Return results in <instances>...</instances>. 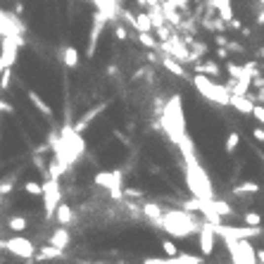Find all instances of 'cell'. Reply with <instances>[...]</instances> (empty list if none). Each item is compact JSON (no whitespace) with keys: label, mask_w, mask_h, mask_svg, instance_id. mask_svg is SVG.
Returning <instances> with one entry per match:
<instances>
[{"label":"cell","mask_w":264,"mask_h":264,"mask_svg":"<svg viewBox=\"0 0 264 264\" xmlns=\"http://www.w3.org/2000/svg\"><path fill=\"white\" fill-rule=\"evenodd\" d=\"M121 181H124V176H121V172H100L95 174V184L103 186V188H107V190H114V188H121Z\"/></svg>","instance_id":"cell-16"},{"label":"cell","mask_w":264,"mask_h":264,"mask_svg":"<svg viewBox=\"0 0 264 264\" xmlns=\"http://www.w3.org/2000/svg\"><path fill=\"white\" fill-rule=\"evenodd\" d=\"M141 212H143V217H148L152 224H159V217H162V207H159L157 202H146L143 207H141Z\"/></svg>","instance_id":"cell-27"},{"label":"cell","mask_w":264,"mask_h":264,"mask_svg":"<svg viewBox=\"0 0 264 264\" xmlns=\"http://www.w3.org/2000/svg\"><path fill=\"white\" fill-rule=\"evenodd\" d=\"M24 31H27V27L12 12L0 10V36H22Z\"/></svg>","instance_id":"cell-10"},{"label":"cell","mask_w":264,"mask_h":264,"mask_svg":"<svg viewBox=\"0 0 264 264\" xmlns=\"http://www.w3.org/2000/svg\"><path fill=\"white\" fill-rule=\"evenodd\" d=\"M24 45L22 36H2V48H0V57L5 60L7 67H14L17 62V48Z\"/></svg>","instance_id":"cell-11"},{"label":"cell","mask_w":264,"mask_h":264,"mask_svg":"<svg viewBox=\"0 0 264 264\" xmlns=\"http://www.w3.org/2000/svg\"><path fill=\"white\" fill-rule=\"evenodd\" d=\"M60 60L65 62L67 69H74V67L79 65V50H76L74 45H65V48L60 50Z\"/></svg>","instance_id":"cell-23"},{"label":"cell","mask_w":264,"mask_h":264,"mask_svg":"<svg viewBox=\"0 0 264 264\" xmlns=\"http://www.w3.org/2000/svg\"><path fill=\"white\" fill-rule=\"evenodd\" d=\"M159 50L164 55H172L174 60H179V62H190V53H188V45H186L184 40L179 38L176 34H172L167 40H159L157 45Z\"/></svg>","instance_id":"cell-9"},{"label":"cell","mask_w":264,"mask_h":264,"mask_svg":"<svg viewBox=\"0 0 264 264\" xmlns=\"http://www.w3.org/2000/svg\"><path fill=\"white\" fill-rule=\"evenodd\" d=\"M105 24H107L105 17H103L100 12H95V17H93L91 38H88V50H86V55H88V57H93V55H95V48H98V38H100V34H103Z\"/></svg>","instance_id":"cell-14"},{"label":"cell","mask_w":264,"mask_h":264,"mask_svg":"<svg viewBox=\"0 0 264 264\" xmlns=\"http://www.w3.org/2000/svg\"><path fill=\"white\" fill-rule=\"evenodd\" d=\"M114 36H117L119 40H126V38H129V34H126V29H124V24H121V22H119L117 27H114Z\"/></svg>","instance_id":"cell-43"},{"label":"cell","mask_w":264,"mask_h":264,"mask_svg":"<svg viewBox=\"0 0 264 264\" xmlns=\"http://www.w3.org/2000/svg\"><path fill=\"white\" fill-rule=\"evenodd\" d=\"M27 226H29L27 217H19V214H12V217L7 219V228H10V231H14V233H19V231H24Z\"/></svg>","instance_id":"cell-31"},{"label":"cell","mask_w":264,"mask_h":264,"mask_svg":"<svg viewBox=\"0 0 264 264\" xmlns=\"http://www.w3.org/2000/svg\"><path fill=\"white\" fill-rule=\"evenodd\" d=\"M252 193H260V184L255 181H243L233 188V195H252Z\"/></svg>","instance_id":"cell-30"},{"label":"cell","mask_w":264,"mask_h":264,"mask_svg":"<svg viewBox=\"0 0 264 264\" xmlns=\"http://www.w3.org/2000/svg\"><path fill=\"white\" fill-rule=\"evenodd\" d=\"M214 240H217V233L212 228L210 222H202L198 228V243H200V252L202 255H212L214 252Z\"/></svg>","instance_id":"cell-13"},{"label":"cell","mask_w":264,"mask_h":264,"mask_svg":"<svg viewBox=\"0 0 264 264\" xmlns=\"http://www.w3.org/2000/svg\"><path fill=\"white\" fill-rule=\"evenodd\" d=\"M157 226L159 228H164L172 238L184 240V238H188L190 233H195V231H198L200 222H195V219L190 217V212L188 210H169V212H162Z\"/></svg>","instance_id":"cell-3"},{"label":"cell","mask_w":264,"mask_h":264,"mask_svg":"<svg viewBox=\"0 0 264 264\" xmlns=\"http://www.w3.org/2000/svg\"><path fill=\"white\" fill-rule=\"evenodd\" d=\"M0 248L12 252L14 257H22V260H34V255H36V245L24 236H12L7 240H0Z\"/></svg>","instance_id":"cell-7"},{"label":"cell","mask_w":264,"mask_h":264,"mask_svg":"<svg viewBox=\"0 0 264 264\" xmlns=\"http://www.w3.org/2000/svg\"><path fill=\"white\" fill-rule=\"evenodd\" d=\"M60 257H65V250H60V248H55V245H43V248L36 250V255H34L36 262H50V260H60Z\"/></svg>","instance_id":"cell-20"},{"label":"cell","mask_w":264,"mask_h":264,"mask_svg":"<svg viewBox=\"0 0 264 264\" xmlns=\"http://www.w3.org/2000/svg\"><path fill=\"white\" fill-rule=\"evenodd\" d=\"M226 72L231 74V79H240V76H248L243 65H236V62H226Z\"/></svg>","instance_id":"cell-36"},{"label":"cell","mask_w":264,"mask_h":264,"mask_svg":"<svg viewBox=\"0 0 264 264\" xmlns=\"http://www.w3.org/2000/svg\"><path fill=\"white\" fill-rule=\"evenodd\" d=\"M93 2H95L98 12L103 14L107 22H117V14L121 12V10H119V2H117V0H93Z\"/></svg>","instance_id":"cell-17"},{"label":"cell","mask_w":264,"mask_h":264,"mask_svg":"<svg viewBox=\"0 0 264 264\" xmlns=\"http://www.w3.org/2000/svg\"><path fill=\"white\" fill-rule=\"evenodd\" d=\"M193 86L198 88V93L205 98V100H210L214 105L219 107H226L228 105V88H226V83H214V79L210 76H205V74H195L193 76Z\"/></svg>","instance_id":"cell-4"},{"label":"cell","mask_w":264,"mask_h":264,"mask_svg":"<svg viewBox=\"0 0 264 264\" xmlns=\"http://www.w3.org/2000/svg\"><path fill=\"white\" fill-rule=\"evenodd\" d=\"M181 155H184V162H186V184H188V190L193 193V198L212 200L214 198L212 181L207 176V172L202 169L200 159L195 157V150H186Z\"/></svg>","instance_id":"cell-2"},{"label":"cell","mask_w":264,"mask_h":264,"mask_svg":"<svg viewBox=\"0 0 264 264\" xmlns=\"http://www.w3.org/2000/svg\"><path fill=\"white\" fill-rule=\"evenodd\" d=\"M40 198H43V210H45V219H53L55 207L62 202V188H60V179L48 176V181L40 186Z\"/></svg>","instance_id":"cell-5"},{"label":"cell","mask_w":264,"mask_h":264,"mask_svg":"<svg viewBox=\"0 0 264 264\" xmlns=\"http://www.w3.org/2000/svg\"><path fill=\"white\" fill-rule=\"evenodd\" d=\"M69 243H72V233L67 231V226H60V228H55L50 233V245L60 248V250H67Z\"/></svg>","instance_id":"cell-19"},{"label":"cell","mask_w":264,"mask_h":264,"mask_svg":"<svg viewBox=\"0 0 264 264\" xmlns=\"http://www.w3.org/2000/svg\"><path fill=\"white\" fill-rule=\"evenodd\" d=\"M205 29H210V31H217V34H222V31L226 29V22L222 19V17H214V19H212V17H207V19H205Z\"/></svg>","instance_id":"cell-33"},{"label":"cell","mask_w":264,"mask_h":264,"mask_svg":"<svg viewBox=\"0 0 264 264\" xmlns=\"http://www.w3.org/2000/svg\"><path fill=\"white\" fill-rule=\"evenodd\" d=\"M214 233L224 240H240V238H260L264 233L262 226H226V224H212Z\"/></svg>","instance_id":"cell-6"},{"label":"cell","mask_w":264,"mask_h":264,"mask_svg":"<svg viewBox=\"0 0 264 264\" xmlns=\"http://www.w3.org/2000/svg\"><path fill=\"white\" fill-rule=\"evenodd\" d=\"M152 29H157L159 40H167L169 36H172V31H169V27H167V24H157V27H152Z\"/></svg>","instance_id":"cell-42"},{"label":"cell","mask_w":264,"mask_h":264,"mask_svg":"<svg viewBox=\"0 0 264 264\" xmlns=\"http://www.w3.org/2000/svg\"><path fill=\"white\" fill-rule=\"evenodd\" d=\"M243 224L245 226H262V214H257V212H245L243 214Z\"/></svg>","instance_id":"cell-35"},{"label":"cell","mask_w":264,"mask_h":264,"mask_svg":"<svg viewBox=\"0 0 264 264\" xmlns=\"http://www.w3.org/2000/svg\"><path fill=\"white\" fill-rule=\"evenodd\" d=\"M260 55H262V57H264V48H262V50H260Z\"/></svg>","instance_id":"cell-53"},{"label":"cell","mask_w":264,"mask_h":264,"mask_svg":"<svg viewBox=\"0 0 264 264\" xmlns=\"http://www.w3.org/2000/svg\"><path fill=\"white\" fill-rule=\"evenodd\" d=\"M143 264H202V257L179 252L174 257H148V260H143Z\"/></svg>","instance_id":"cell-12"},{"label":"cell","mask_w":264,"mask_h":264,"mask_svg":"<svg viewBox=\"0 0 264 264\" xmlns=\"http://www.w3.org/2000/svg\"><path fill=\"white\" fill-rule=\"evenodd\" d=\"M10 83H12V67H5V69L0 72V88H2V91H7V88H10Z\"/></svg>","instance_id":"cell-37"},{"label":"cell","mask_w":264,"mask_h":264,"mask_svg":"<svg viewBox=\"0 0 264 264\" xmlns=\"http://www.w3.org/2000/svg\"><path fill=\"white\" fill-rule=\"evenodd\" d=\"M27 95H29V100H31V105L36 107V110H38L40 114H45L48 119H53V107L48 105V103H45V100L40 98L38 93H36V91H29Z\"/></svg>","instance_id":"cell-24"},{"label":"cell","mask_w":264,"mask_h":264,"mask_svg":"<svg viewBox=\"0 0 264 264\" xmlns=\"http://www.w3.org/2000/svg\"><path fill=\"white\" fill-rule=\"evenodd\" d=\"M252 138H255L257 143H264V129L262 126H255V129H252Z\"/></svg>","instance_id":"cell-45"},{"label":"cell","mask_w":264,"mask_h":264,"mask_svg":"<svg viewBox=\"0 0 264 264\" xmlns=\"http://www.w3.org/2000/svg\"><path fill=\"white\" fill-rule=\"evenodd\" d=\"M103 110H105V103H103V105H95L93 110H88V112H86V114H83V117H81L79 121H76V124L72 126V129H74L76 133H83L86 129H88V124L93 121V117H95V114H100Z\"/></svg>","instance_id":"cell-21"},{"label":"cell","mask_w":264,"mask_h":264,"mask_svg":"<svg viewBox=\"0 0 264 264\" xmlns=\"http://www.w3.org/2000/svg\"><path fill=\"white\" fill-rule=\"evenodd\" d=\"M255 260L257 264H264V250H255Z\"/></svg>","instance_id":"cell-50"},{"label":"cell","mask_w":264,"mask_h":264,"mask_svg":"<svg viewBox=\"0 0 264 264\" xmlns=\"http://www.w3.org/2000/svg\"><path fill=\"white\" fill-rule=\"evenodd\" d=\"M162 250H164V257H174V255H179V248H176V243L174 240H164L162 243Z\"/></svg>","instance_id":"cell-38"},{"label":"cell","mask_w":264,"mask_h":264,"mask_svg":"<svg viewBox=\"0 0 264 264\" xmlns=\"http://www.w3.org/2000/svg\"><path fill=\"white\" fill-rule=\"evenodd\" d=\"M217 57H219V60H226V57H228V50H226V45H219V50H217Z\"/></svg>","instance_id":"cell-48"},{"label":"cell","mask_w":264,"mask_h":264,"mask_svg":"<svg viewBox=\"0 0 264 264\" xmlns=\"http://www.w3.org/2000/svg\"><path fill=\"white\" fill-rule=\"evenodd\" d=\"M214 43H217V45H226L228 40H226L224 34H217V36H214Z\"/></svg>","instance_id":"cell-49"},{"label":"cell","mask_w":264,"mask_h":264,"mask_svg":"<svg viewBox=\"0 0 264 264\" xmlns=\"http://www.w3.org/2000/svg\"><path fill=\"white\" fill-rule=\"evenodd\" d=\"M195 67V74H205V76H210V79H217L219 74H222V67L217 65V62H193Z\"/></svg>","instance_id":"cell-22"},{"label":"cell","mask_w":264,"mask_h":264,"mask_svg":"<svg viewBox=\"0 0 264 264\" xmlns=\"http://www.w3.org/2000/svg\"><path fill=\"white\" fill-rule=\"evenodd\" d=\"M238 146H240V136H238L236 131H231L228 133V136H226V152H228V155H233V152H236L238 150Z\"/></svg>","instance_id":"cell-34"},{"label":"cell","mask_w":264,"mask_h":264,"mask_svg":"<svg viewBox=\"0 0 264 264\" xmlns=\"http://www.w3.org/2000/svg\"><path fill=\"white\" fill-rule=\"evenodd\" d=\"M136 31H152V22H150V14L148 12H138V17H133V24Z\"/></svg>","instance_id":"cell-28"},{"label":"cell","mask_w":264,"mask_h":264,"mask_svg":"<svg viewBox=\"0 0 264 264\" xmlns=\"http://www.w3.org/2000/svg\"><path fill=\"white\" fill-rule=\"evenodd\" d=\"M24 193H29V195H40V184L27 181V184H24Z\"/></svg>","instance_id":"cell-40"},{"label":"cell","mask_w":264,"mask_h":264,"mask_svg":"<svg viewBox=\"0 0 264 264\" xmlns=\"http://www.w3.org/2000/svg\"><path fill=\"white\" fill-rule=\"evenodd\" d=\"M5 67H7V65H5V60H2V57H0V72H2V69H5Z\"/></svg>","instance_id":"cell-52"},{"label":"cell","mask_w":264,"mask_h":264,"mask_svg":"<svg viewBox=\"0 0 264 264\" xmlns=\"http://www.w3.org/2000/svg\"><path fill=\"white\" fill-rule=\"evenodd\" d=\"M252 117L257 119V121H260V124H262L264 126V105H257V103H255V107H252V112H250Z\"/></svg>","instance_id":"cell-41"},{"label":"cell","mask_w":264,"mask_h":264,"mask_svg":"<svg viewBox=\"0 0 264 264\" xmlns=\"http://www.w3.org/2000/svg\"><path fill=\"white\" fill-rule=\"evenodd\" d=\"M0 112H7V114H12L14 112V107L7 103V100H0Z\"/></svg>","instance_id":"cell-47"},{"label":"cell","mask_w":264,"mask_h":264,"mask_svg":"<svg viewBox=\"0 0 264 264\" xmlns=\"http://www.w3.org/2000/svg\"><path fill=\"white\" fill-rule=\"evenodd\" d=\"M53 217L60 222V226H67V224H72V222H74V212H72V207H69L67 202H60V205L55 207Z\"/></svg>","instance_id":"cell-25"},{"label":"cell","mask_w":264,"mask_h":264,"mask_svg":"<svg viewBox=\"0 0 264 264\" xmlns=\"http://www.w3.org/2000/svg\"><path fill=\"white\" fill-rule=\"evenodd\" d=\"M159 129L169 136L172 143H179L186 133V114H184V98L176 93L172 95L162 110H159Z\"/></svg>","instance_id":"cell-1"},{"label":"cell","mask_w":264,"mask_h":264,"mask_svg":"<svg viewBox=\"0 0 264 264\" xmlns=\"http://www.w3.org/2000/svg\"><path fill=\"white\" fill-rule=\"evenodd\" d=\"M226 50H231V53H243L245 48H243L240 43H236V40H228V43H226Z\"/></svg>","instance_id":"cell-44"},{"label":"cell","mask_w":264,"mask_h":264,"mask_svg":"<svg viewBox=\"0 0 264 264\" xmlns=\"http://www.w3.org/2000/svg\"><path fill=\"white\" fill-rule=\"evenodd\" d=\"M159 65L164 67L169 74H174V76H179V79H188V72L184 69V65H181L179 60H174L172 55H164V57L159 60Z\"/></svg>","instance_id":"cell-18"},{"label":"cell","mask_w":264,"mask_h":264,"mask_svg":"<svg viewBox=\"0 0 264 264\" xmlns=\"http://www.w3.org/2000/svg\"><path fill=\"white\" fill-rule=\"evenodd\" d=\"M210 207L217 212L219 217H231V214H233L231 205H228V202H224V200H214V198H212L210 200Z\"/></svg>","instance_id":"cell-32"},{"label":"cell","mask_w":264,"mask_h":264,"mask_svg":"<svg viewBox=\"0 0 264 264\" xmlns=\"http://www.w3.org/2000/svg\"><path fill=\"white\" fill-rule=\"evenodd\" d=\"M262 157H264V155H262Z\"/></svg>","instance_id":"cell-54"},{"label":"cell","mask_w":264,"mask_h":264,"mask_svg":"<svg viewBox=\"0 0 264 264\" xmlns=\"http://www.w3.org/2000/svg\"><path fill=\"white\" fill-rule=\"evenodd\" d=\"M228 105L233 107L240 114H250L252 107H255V93H248V95H228Z\"/></svg>","instance_id":"cell-15"},{"label":"cell","mask_w":264,"mask_h":264,"mask_svg":"<svg viewBox=\"0 0 264 264\" xmlns=\"http://www.w3.org/2000/svg\"><path fill=\"white\" fill-rule=\"evenodd\" d=\"M138 43L143 48H148V50H157L159 45V40L152 36V31H138Z\"/></svg>","instance_id":"cell-29"},{"label":"cell","mask_w":264,"mask_h":264,"mask_svg":"<svg viewBox=\"0 0 264 264\" xmlns=\"http://www.w3.org/2000/svg\"><path fill=\"white\" fill-rule=\"evenodd\" d=\"M212 7L219 12V17L224 19V22H228L231 17H233V10H231V0H210Z\"/></svg>","instance_id":"cell-26"},{"label":"cell","mask_w":264,"mask_h":264,"mask_svg":"<svg viewBox=\"0 0 264 264\" xmlns=\"http://www.w3.org/2000/svg\"><path fill=\"white\" fill-rule=\"evenodd\" d=\"M121 193H124V198H129V200H141L143 198V190H141V188H124Z\"/></svg>","instance_id":"cell-39"},{"label":"cell","mask_w":264,"mask_h":264,"mask_svg":"<svg viewBox=\"0 0 264 264\" xmlns=\"http://www.w3.org/2000/svg\"><path fill=\"white\" fill-rule=\"evenodd\" d=\"M226 27H228V29H238V31H240V29H243V22H240V19H236V17H231V19L226 22Z\"/></svg>","instance_id":"cell-46"},{"label":"cell","mask_w":264,"mask_h":264,"mask_svg":"<svg viewBox=\"0 0 264 264\" xmlns=\"http://www.w3.org/2000/svg\"><path fill=\"white\" fill-rule=\"evenodd\" d=\"M233 264H257L255 260V248L250 245V238H240V240H226Z\"/></svg>","instance_id":"cell-8"},{"label":"cell","mask_w":264,"mask_h":264,"mask_svg":"<svg viewBox=\"0 0 264 264\" xmlns=\"http://www.w3.org/2000/svg\"><path fill=\"white\" fill-rule=\"evenodd\" d=\"M255 100H262V103H264V88H260V93L255 95Z\"/></svg>","instance_id":"cell-51"}]
</instances>
